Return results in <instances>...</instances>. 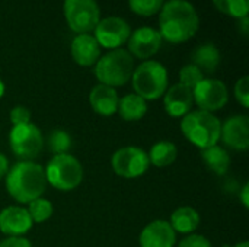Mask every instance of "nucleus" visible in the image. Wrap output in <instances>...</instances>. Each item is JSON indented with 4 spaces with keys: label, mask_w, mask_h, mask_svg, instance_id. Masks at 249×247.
<instances>
[{
    "label": "nucleus",
    "mask_w": 249,
    "mask_h": 247,
    "mask_svg": "<svg viewBox=\"0 0 249 247\" xmlns=\"http://www.w3.org/2000/svg\"><path fill=\"white\" fill-rule=\"evenodd\" d=\"M169 224L175 233L193 234L200 226V214L193 207H179L172 213Z\"/></svg>",
    "instance_id": "obj_20"
},
{
    "label": "nucleus",
    "mask_w": 249,
    "mask_h": 247,
    "mask_svg": "<svg viewBox=\"0 0 249 247\" xmlns=\"http://www.w3.org/2000/svg\"><path fill=\"white\" fill-rule=\"evenodd\" d=\"M95 39L98 41L99 47L117 49L123 44H125L131 35L130 25L118 16H109L101 19L93 29Z\"/></svg>",
    "instance_id": "obj_11"
},
{
    "label": "nucleus",
    "mask_w": 249,
    "mask_h": 247,
    "mask_svg": "<svg viewBox=\"0 0 249 247\" xmlns=\"http://www.w3.org/2000/svg\"><path fill=\"white\" fill-rule=\"evenodd\" d=\"M194 103L193 90L185 87L181 83H177L166 89L163 95V106L169 116L172 118H182L185 116Z\"/></svg>",
    "instance_id": "obj_16"
},
{
    "label": "nucleus",
    "mask_w": 249,
    "mask_h": 247,
    "mask_svg": "<svg viewBox=\"0 0 249 247\" xmlns=\"http://www.w3.org/2000/svg\"><path fill=\"white\" fill-rule=\"evenodd\" d=\"M7 170H9V160L3 153H0V181L6 176Z\"/></svg>",
    "instance_id": "obj_33"
},
{
    "label": "nucleus",
    "mask_w": 249,
    "mask_h": 247,
    "mask_svg": "<svg viewBox=\"0 0 249 247\" xmlns=\"http://www.w3.org/2000/svg\"><path fill=\"white\" fill-rule=\"evenodd\" d=\"M239 198H241V202L245 208H249V183H245L241 194H239Z\"/></svg>",
    "instance_id": "obj_34"
},
{
    "label": "nucleus",
    "mask_w": 249,
    "mask_h": 247,
    "mask_svg": "<svg viewBox=\"0 0 249 247\" xmlns=\"http://www.w3.org/2000/svg\"><path fill=\"white\" fill-rule=\"evenodd\" d=\"M4 90H6V86H4V83H3V80L0 79V98L4 95Z\"/></svg>",
    "instance_id": "obj_37"
},
{
    "label": "nucleus",
    "mask_w": 249,
    "mask_h": 247,
    "mask_svg": "<svg viewBox=\"0 0 249 247\" xmlns=\"http://www.w3.org/2000/svg\"><path fill=\"white\" fill-rule=\"evenodd\" d=\"M70 52L73 60L82 67L95 66L101 57V47L93 35L79 33L74 36L70 45Z\"/></svg>",
    "instance_id": "obj_17"
},
{
    "label": "nucleus",
    "mask_w": 249,
    "mask_h": 247,
    "mask_svg": "<svg viewBox=\"0 0 249 247\" xmlns=\"http://www.w3.org/2000/svg\"><path fill=\"white\" fill-rule=\"evenodd\" d=\"M0 247H32L31 242L23 237V236H19V237H6L0 242Z\"/></svg>",
    "instance_id": "obj_32"
},
{
    "label": "nucleus",
    "mask_w": 249,
    "mask_h": 247,
    "mask_svg": "<svg viewBox=\"0 0 249 247\" xmlns=\"http://www.w3.org/2000/svg\"><path fill=\"white\" fill-rule=\"evenodd\" d=\"M204 79V74L201 73V70L198 67H196L193 63L187 64L181 68L179 71V83L184 84L188 89H194L201 80Z\"/></svg>",
    "instance_id": "obj_28"
},
{
    "label": "nucleus",
    "mask_w": 249,
    "mask_h": 247,
    "mask_svg": "<svg viewBox=\"0 0 249 247\" xmlns=\"http://www.w3.org/2000/svg\"><path fill=\"white\" fill-rule=\"evenodd\" d=\"M9 146L16 157L32 162L44 147V137L39 128L32 122L15 125L9 132Z\"/></svg>",
    "instance_id": "obj_7"
},
{
    "label": "nucleus",
    "mask_w": 249,
    "mask_h": 247,
    "mask_svg": "<svg viewBox=\"0 0 249 247\" xmlns=\"http://www.w3.org/2000/svg\"><path fill=\"white\" fill-rule=\"evenodd\" d=\"M193 98L200 111L214 112L222 109L229 100L226 84L219 79H203L194 89Z\"/></svg>",
    "instance_id": "obj_10"
},
{
    "label": "nucleus",
    "mask_w": 249,
    "mask_h": 247,
    "mask_svg": "<svg viewBox=\"0 0 249 247\" xmlns=\"http://www.w3.org/2000/svg\"><path fill=\"white\" fill-rule=\"evenodd\" d=\"M64 17L69 28L79 33H89L101 20L96 0H64Z\"/></svg>",
    "instance_id": "obj_8"
},
{
    "label": "nucleus",
    "mask_w": 249,
    "mask_h": 247,
    "mask_svg": "<svg viewBox=\"0 0 249 247\" xmlns=\"http://www.w3.org/2000/svg\"><path fill=\"white\" fill-rule=\"evenodd\" d=\"M235 98L236 100L244 106L249 108V77H241L235 84Z\"/></svg>",
    "instance_id": "obj_29"
},
{
    "label": "nucleus",
    "mask_w": 249,
    "mask_h": 247,
    "mask_svg": "<svg viewBox=\"0 0 249 247\" xmlns=\"http://www.w3.org/2000/svg\"><path fill=\"white\" fill-rule=\"evenodd\" d=\"M220 127L222 122L214 114L200 109L190 111L181 121V130L185 138L201 150L219 143Z\"/></svg>",
    "instance_id": "obj_3"
},
{
    "label": "nucleus",
    "mask_w": 249,
    "mask_h": 247,
    "mask_svg": "<svg viewBox=\"0 0 249 247\" xmlns=\"http://www.w3.org/2000/svg\"><path fill=\"white\" fill-rule=\"evenodd\" d=\"M198 25V15L187 0H169L160 9L159 32L171 44H181L193 38Z\"/></svg>",
    "instance_id": "obj_1"
},
{
    "label": "nucleus",
    "mask_w": 249,
    "mask_h": 247,
    "mask_svg": "<svg viewBox=\"0 0 249 247\" xmlns=\"http://www.w3.org/2000/svg\"><path fill=\"white\" fill-rule=\"evenodd\" d=\"M133 55L123 48H117L99 57L95 64V76L101 84L109 87L124 86L133 76L134 71Z\"/></svg>",
    "instance_id": "obj_4"
},
{
    "label": "nucleus",
    "mask_w": 249,
    "mask_h": 247,
    "mask_svg": "<svg viewBox=\"0 0 249 247\" xmlns=\"http://www.w3.org/2000/svg\"><path fill=\"white\" fill-rule=\"evenodd\" d=\"M191 58H193V64L198 67L203 74L204 73L212 74L217 70L220 64V51L214 44L206 42L194 49Z\"/></svg>",
    "instance_id": "obj_19"
},
{
    "label": "nucleus",
    "mask_w": 249,
    "mask_h": 247,
    "mask_svg": "<svg viewBox=\"0 0 249 247\" xmlns=\"http://www.w3.org/2000/svg\"><path fill=\"white\" fill-rule=\"evenodd\" d=\"M44 143H47L48 150L55 156V154H64L69 153V150L71 148V137L67 131L61 130V128H55L53 130L47 140H44Z\"/></svg>",
    "instance_id": "obj_24"
},
{
    "label": "nucleus",
    "mask_w": 249,
    "mask_h": 247,
    "mask_svg": "<svg viewBox=\"0 0 249 247\" xmlns=\"http://www.w3.org/2000/svg\"><path fill=\"white\" fill-rule=\"evenodd\" d=\"M34 223L26 208L10 205L0 211V231L7 237H19L32 229Z\"/></svg>",
    "instance_id": "obj_14"
},
{
    "label": "nucleus",
    "mask_w": 249,
    "mask_h": 247,
    "mask_svg": "<svg viewBox=\"0 0 249 247\" xmlns=\"http://www.w3.org/2000/svg\"><path fill=\"white\" fill-rule=\"evenodd\" d=\"M111 165L118 176L124 179H136L147 172L150 162L147 153L143 148L128 146L118 148L112 154Z\"/></svg>",
    "instance_id": "obj_9"
},
{
    "label": "nucleus",
    "mask_w": 249,
    "mask_h": 247,
    "mask_svg": "<svg viewBox=\"0 0 249 247\" xmlns=\"http://www.w3.org/2000/svg\"><path fill=\"white\" fill-rule=\"evenodd\" d=\"M223 247H249V242L244 240V242H239V243H236L235 246H228V245H225Z\"/></svg>",
    "instance_id": "obj_36"
},
{
    "label": "nucleus",
    "mask_w": 249,
    "mask_h": 247,
    "mask_svg": "<svg viewBox=\"0 0 249 247\" xmlns=\"http://www.w3.org/2000/svg\"><path fill=\"white\" fill-rule=\"evenodd\" d=\"M213 4L222 12L232 17L241 19L248 16L249 0H213Z\"/></svg>",
    "instance_id": "obj_26"
},
{
    "label": "nucleus",
    "mask_w": 249,
    "mask_h": 247,
    "mask_svg": "<svg viewBox=\"0 0 249 247\" xmlns=\"http://www.w3.org/2000/svg\"><path fill=\"white\" fill-rule=\"evenodd\" d=\"M32 223L35 224H41V223H45L51 215H53V204L48 201V199H44L42 197L41 198H36L34 201H31L28 204V208H26Z\"/></svg>",
    "instance_id": "obj_25"
},
{
    "label": "nucleus",
    "mask_w": 249,
    "mask_h": 247,
    "mask_svg": "<svg viewBox=\"0 0 249 247\" xmlns=\"http://www.w3.org/2000/svg\"><path fill=\"white\" fill-rule=\"evenodd\" d=\"M177 233L166 220H155L149 223L140 233V247H174Z\"/></svg>",
    "instance_id": "obj_15"
},
{
    "label": "nucleus",
    "mask_w": 249,
    "mask_h": 247,
    "mask_svg": "<svg viewBox=\"0 0 249 247\" xmlns=\"http://www.w3.org/2000/svg\"><path fill=\"white\" fill-rule=\"evenodd\" d=\"M238 28L241 29V32H242L245 36H248V31H249L248 16H244V17L238 19Z\"/></svg>",
    "instance_id": "obj_35"
},
{
    "label": "nucleus",
    "mask_w": 249,
    "mask_h": 247,
    "mask_svg": "<svg viewBox=\"0 0 249 247\" xmlns=\"http://www.w3.org/2000/svg\"><path fill=\"white\" fill-rule=\"evenodd\" d=\"M162 41L163 38L159 31L152 26H142L130 35L127 41L128 52L140 60H147L160 49Z\"/></svg>",
    "instance_id": "obj_12"
},
{
    "label": "nucleus",
    "mask_w": 249,
    "mask_h": 247,
    "mask_svg": "<svg viewBox=\"0 0 249 247\" xmlns=\"http://www.w3.org/2000/svg\"><path fill=\"white\" fill-rule=\"evenodd\" d=\"M128 6L131 12L140 16H152L160 12L163 6V0H128Z\"/></svg>",
    "instance_id": "obj_27"
},
{
    "label": "nucleus",
    "mask_w": 249,
    "mask_h": 247,
    "mask_svg": "<svg viewBox=\"0 0 249 247\" xmlns=\"http://www.w3.org/2000/svg\"><path fill=\"white\" fill-rule=\"evenodd\" d=\"M201 157L206 166L216 175H225L231 167V156L226 148L220 146H212L209 148L201 150Z\"/></svg>",
    "instance_id": "obj_22"
},
{
    "label": "nucleus",
    "mask_w": 249,
    "mask_h": 247,
    "mask_svg": "<svg viewBox=\"0 0 249 247\" xmlns=\"http://www.w3.org/2000/svg\"><path fill=\"white\" fill-rule=\"evenodd\" d=\"M44 172L47 183L63 192L76 189L83 179V167L80 162L69 153L53 156Z\"/></svg>",
    "instance_id": "obj_6"
},
{
    "label": "nucleus",
    "mask_w": 249,
    "mask_h": 247,
    "mask_svg": "<svg viewBox=\"0 0 249 247\" xmlns=\"http://www.w3.org/2000/svg\"><path fill=\"white\" fill-rule=\"evenodd\" d=\"M220 140L236 151H245L249 147V119L247 115H233L220 127Z\"/></svg>",
    "instance_id": "obj_13"
},
{
    "label": "nucleus",
    "mask_w": 249,
    "mask_h": 247,
    "mask_svg": "<svg viewBox=\"0 0 249 247\" xmlns=\"http://www.w3.org/2000/svg\"><path fill=\"white\" fill-rule=\"evenodd\" d=\"M9 118H10L12 127L29 124V122H31V111H29L28 108L22 106V105H18V106H13V108L10 109Z\"/></svg>",
    "instance_id": "obj_30"
},
{
    "label": "nucleus",
    "mask_w": 249,
    "mask_h": 247,
    "mask_svg": "<svg viewBox=\"0 0 249 247\" xmlns=\"http://www.w3.org/2000/svg\"><path fill=\"white\" fill-rule=\"evenodd\" d=\"M118 93L114 87L105 86V84H96L89 95V102L92 109L102 115V116H111L118 109Z\"/></svg>",
    "instance_id": "obj_18"
},
{
    "label": "nucleus",
    "mask_w": 249,
    "mask_h": 247,
    "mask_svg": "<svg viewBox=\"0 0 249 247\" xmlns=\"http://www.w3.org/2000/svg\"><path fill=\"white\" fill-rule=\"evenodd\" d=\"M134 93L147 100L159 99L168 89V70L155 60H146L134 68L133 76Z\"/></svg>",
    "instance_id": "obj_5"
},
{
    "label": "nucleus",
    "mask_w": 249,
    "mask_h": 247,
    "mask_svg": "<svg viewBox=\"0 0 249 247\" xmlns=\"http://www.w3.org/2000/svg\"><path fill=\"white\" fill-rule=\"evenodd\" d=\"M117 112L124 121H139L147 112V102L136 93H128L118 100Z\"/></svg>",
    "instance_id": "obj_21"
},
{
    "label": "nucleus",
    "mask_w": 249,
    "mask_h": 247,
    "mask_svg": "<svg viewBox=\"0 0 249 247\" xmlns=\"http://www.w3.org/2000/svg\"><path fill=\"white\" fill-rule=\"evenodd\" d=\"M178 247H212V243L201 234H188L179 242Z\"/></svg>",
    "instance_id": "obj_31"
},
{
    "label": "nucleus",
    "mask_w": 249,
    "mask_h": 247,
    "mask_svg": "<svg viewBox=\"0 0 249 247\" xmlns=\"http://www.w3.org/2000/svg\"><path fill=\"white\" fill-rule=\"evenodd\" d=\"M147 156H149L150 165L156 167H168L177 160L178 150H177V146L171 141H159L152 146Z\"/></svg>",
    "instance_id": "obj_23"
},
{
    "label": "nucleus",
    "mask_w": 249,
    "mask_h": 247,
    "mask_svg": "<svg viewBox=\"0 0 249 247\" xmlns=\"http://www.w3.org/2000/svg\"><path fill=\"white\" fill-rule=\"evenodd\" d=\"M4 179L9 195L19 204L41 198L47 188L44 167L35 162H18L7 170Z\"/></svg>",
    "instance_id": "obj_2"
}]
</instances>
